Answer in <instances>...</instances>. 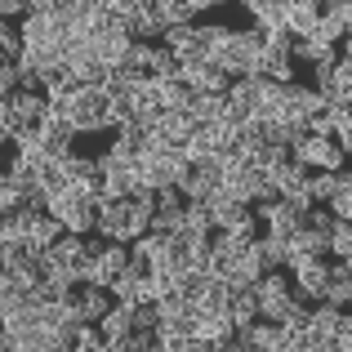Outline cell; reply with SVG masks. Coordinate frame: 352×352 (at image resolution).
Here are the masks:
<instances>
[{"instance_id":"obj_1","label":"cell","mask_w":352,"mask_h":352,"mask_svg":"<svg viewBox=\"0 0 352 352\" xmlns=\"http://www.w3.org/2000/svg\"><path fill=\"white\" fill-rule=\"evenodd\" d=\"M50 210L67 223V232L89 236L98 228V210H103V197H98L94 183H67L58 197L50 201Z\"/></svg>"},{"instance_id":"obj_2","label":"cell","mask_w":352,"mask_h":352,"mask_svg":"<svg viewBox=\"0 0 352 352\" xmlns=\"http://www.w3.org/2000/svg\"><path fill=\"white\" fill-rule=\"evenodd\" d=\"M54 107H63V112H67V120L76 125V134H94V129H107L112 98H107L103 85H80L72 98H54Z\"/></svg>"},{"instance_id":"obj_3","label":"cell","mask_w":352,"mask_h":352,"mask_svg":"<svg viewBox=\"0 0 352 352\" xmlns=\"http://www.w3.org/2000/svg\"><path fill=\"white\" fill-rule=\"evenodd\" d=\"M267 50V36H263V27H245V32H232V45L223 50V67L232 72V76H254V63H258V54Z\"/></svg>"},{"instance_id":"obj_4","label":"cell","mask_w":352,"mask_h":352,"mask_svg":"<svg viewBox=\"0 0 352 352\" xmlns=\"http://www.w3.org/2000/svg\"><path fill=\"white\" fill-rule=\"evenodd\" d=\"M344 147L339 138H326V134H308L303 143H294V161L312 165V170H344Z\"/></svg>"},{"instance_id":"obj_5","label":"cell","mask_w":352,"mask_h":352,"mask_svg":"<svg viewBox=\"0 0 352 352\" xmlns=\"http://www.w3.org/2000/svg\"><path fill=\"white\" fill-rule=\"evenodd\" d=\"M254 290H258V312H263V317H272V321H285V312L294 308V290H290V281L281 276V267H276V272H267Z\"/></svg>"},{"instance_id":"obj_6","label":"cell","mask_w":352,"mask_h":352,"mask_svg":"<svg viewBox=\"0 0 352 352\" xmlns=\"http://www.w3.org/2000/svg\"><path fill=\"white\" fill-rule=\"evenodd\" d=\"M258 219L267 223V236L290 241L294 232H299V223H303V210L281 197V201H263V206H258Z\"/></svg>"},{"instance_id":"obj_7","label":"cell","mask_w":352,"mask_h":352,"mask_svg":"<svg viewBox=\"0 0 352 352\" xmlns=\"http://www.w3.org/2000/svg\"><path fill=\"white\" fill-rule=\"evenodd\" d=\"M228 103H232V112L241 120H250L258 112V103H263V80L258 76H236L232 89H228Z\"/></svg>"},{"instance_id":"obj_8","label":"cell","mask_w":352,"mask_h":352,"mask_svg":"<svg viewBox=\"0 0 352 352\" xmlns=\"http://www.w3.org/2000/svg\"><path fill=\"white\" fill-rule=\"evenodd\" d=\"M254 76L290 85V80H294V54L290 50H263V54H258V63H254Z\"/></svg>"},{"instance_id":"obj_9","label":"cell","mask_w":352,"mask_h":352,"mask_svg":"<svg viewBox=\"0 0 352 352\" xmlns=\"http://www.w3.org/2000/svg\"><path fill=\"white\" fill-rule=\"evenodd\" d=\"M294 281H299V290L308 294V299H326V285H330V267L321 263V258H308L303 267H294Z\"/></svg>"},{"instance_id":"obj_10","label":"cell","mask_w":352,"mask_h":352,"mask_svg":"<svg viewBox=\"0 0 352 352\" xmlns=\"http://www.w3.org/2000/svg\"><path fill=\"white\" fill-rule=\"evenodd\" d=\"M188 112L201 120V125H214V120H223L232 112V103H228V94H206V89H197L188 103Z\"/></svg>"},{"instance_id":"obj_11","label":"cell","mask_w":352,"mask_h":352,"mask_svg":"<svg viewBox=\"0 0 352 352\" xmlns=\"http://www.w3.org/2000/svg\"><path fill=\"white\" fill-rule=\"evenodd\" d=\"M76 89H80V76H76L72 63H54V67L45 72V94L50 98H72Z\"/></svg>"},{"instance_id":"obj_12","label":"cell","mask_w":352,"mask_h":352,"mask_svg":"<svg viewBox=\"0 0 352 352\" xmlns=\"http://www.w3.org/2000/svg\"><path fill=\"white\" fill-rule=\"evenodd\" d=\"M161 45H170L179 58H188V54H206V45H201V27H192V23L170 27V32L161 36Z\"/></svg>"},{"instance_id":"obj_13","label":"cell","mask_w":352,"mask_h":352,"mask_svg":"<svg viewBox=\"0 0 352 352\" xmlns=\"http://www.w3.org/2000/svg\"><path fill=\"white\" fill-rule=\"evenodd\" d=\"M98 58L107 63V67H120V63L129 58V50H134V32H112V36H98Z\"/></svg>"},{"instance_id":"obj_14","label":"cell","mask_w":352,"mask_h":352,"mask_svg":"<svg viewBox=\"0 0 352 352\" xmlns=\"http://www.w3.org/2000/svg\"><path fill=\"white\" fill-rule=\"evenodd\" d=\"M326 299H330V303H339V308H352V272H348V263H344V258H339V263L330 267Z\"/></svg>"},{"instance_id":"obj_15","label":"cell","mask_w":352,"mask_h":352,"mask_svg":"<svg viewBox=\"0 0 352 352\" xmlns=\"http://www.w3.org/2000/svg\"><path fill=\"white\" fill-rule=\"evenodd\" d=\"M254 245H258V254H263L267 272H276V267L290 263V241H281V236H258Z\"/></svg>"},{"instance_id":"obj_16","label":"cell","mask_w":352,"mask_h":352,"mask_svg":"<svg viewBox=\"0 0 352 352\" xmlns=\"http://www.w3.org/2000/svg\"><path fill=\"white\" fill-rule=\"evenodd\" d=\"M201 45H206L210 58H223V50L232 45V27H223V23H206V27H201Z\"/></svg>"},{"instance_id":"obj_17","label":"cell","mask_w":352,"mask_h":352,"mask_svg":"<svg viewBox=\"0 0 352 352\" xmlns=\"http://www.w3.org/2000/svg\"><path fill=\"white\" fill-rule=\"evenodd\" d=\"M339 192H344V179H339V170H312V197L317 201H335Z\"/></svg>"},{"instance_id":"obj_18","label":"cell","mask_w":352,"mask_h":352,"mask_svg":"<svg viewBox=\"0 0 352 352\" xmlns=\"http://www.w3.org/2000/svg\"><path fill=\"white\" fill-rule=\"evenodd\" d=\"M183 214H188V223L197 228V232H214V206L210 201H197V197H188V206H183Z\"/></svg>"},{"instance_id":"obj_19","label":"cell","mask_w":352,"mask_h":352,"mask_svg":"<svg viewBox=\"0 0 352 352\" xmlns=\"http://www.w3.org/2000/svg\"><path fill=\"white\" fill-rule=\"evenodd\" d=\"M152 72L156 76H183V58L170 50V45H156L152 50Z\"/></svg>"},{"instance_id":"obj_20","label":"cell","mask_w":352,"mask_h":352,"mask_svg":"<svg viewBox=\"0 0 352 352\" xmlns=\"http://www.w3.org/2000/svg\"><path fill=\"white\" fill-rule=\"evenodd\" d=\"M98 263H103L112 276H120L129 267V245H125V241H107V250L98 254Z\"/></svg>"},{"instance_id":"obj_21","label":"cell","mask_w":352,"mask_h":352,"mask_svg":"<svg viewBox=\"0 0 352 352\" xmlns=\"http://www.w3.org/2000/svg\"><path fill=\"white\" fill-rule=\"evenodd\" d=\"M161 9H165V18H170V27H183V23H192V18L201 14L192 0H161Z\"/></svg>"},{"instance_id":"obj_22","label":"cell","mask_w":352,"mask_h":352,"mask_svg":"<svg viewBox=\"0 0 352 352\" xmlns=\"http://www.w3.org/2000/svg\"><path fill=\"white\" fill-rule=\"evenodd\" d=\"M112 294H116V303H138V272H120L116 281H112Z\"/></svg>"},{"instance_id":"obj_23","label":"cell","mask_w":352,"mask_h":352,"mask_svg":"<svg viewBox=\"0 0 352 352\" xmlns=\"http://www.w3.org/2000/svg\"><path fill=\"white\" fill-rule=\"evenodd\" d=\"M183 223H188L183 210H156V214H152V232H165V236H170L174 228H183Z\"/></svg>"},{"instance_id":"obj_24","label":"cell","mask_w":352,"mask_h":352,"mask_svg":"<svg viewBox=\"0 0 352 352\" xmlns=\"http://www.w3.org/2000/svg\"><path fill=\"white\" fill-rule=\"evenodd\" d=\"M330 254H352V223L348 219H339V228H335V236H330Z\"/></svg>"},{"instance_id":"obj_25","label":"cell","mask_w":352,"mask_h":352,"mask_svg":"<svg viewBox=\"0 0 352 352\" xmlns=\"http://www.w3.org/2000/svg\"><path fill=\"white\" fill-rule=\"evenodd\" d=\"M0 14L5 18H23V14H32V0H0Z\"/></svg>"},{"instance_id":"obj_26","label":"cell","mask_w":352,"mask_h":352,"mask_svg":"<svg viewBox=\"0 0 352 352\" xmlns=\"http://www.w3.org/2000/svg\"><path fill=\"white\" fill-rule=\"evenodd\" d=\"M330 210H335V214H339V219H348V223H352V192L344 188V192H339V197H335V201H330Z\"/></svg>"},{"instance_id":"obj_27","label":"cell","mask_w":352,"mask_h":352,"mask_svg":"<svg viewBox=\"0 0 352 352\" xmlns=\"http://www.w3.org/2000/svg\"><path fill=\"white\" fill-rule=\"evenodd\" d=\"M335 138H339V147H344V152H352V120H339V125H335Z\"/></svg>"},{"instance_id":"obj_28","label":"cell","mask_w":352,"mask_h":352,"mask_svg":"<svg viewBox=\"0 0 352 352\" xmlns=\"http://www.w3.org/2000/svg\"><path fill=\"white\" fill-rule=\"evenodd\" d=\"M339 352H352V330H344V335H339Z\"/></svg>"},{"instance_id":"obj_29","label":"cell","mask_w":352,"mask_h":352,"mask_svg":"<svg viewBox=\"0 0 352 352\" xmlns=\"http://www.w3.org/2000/svg\"><path fill=\"white\" fill-rule=\"evenodd\" d=\"M344 5V14H348V32H352V0H339Z\"/></svg>"},{"instance_id":"obj_30","label":"cell","mask_w":352,"mask_h":352,"mask_svg":"<svg viewBox=\"0 0 352 352\" xmlns=\"http://www.w3.org/2000/svg\"><path fill=\"white\" fill-rule=\"evenodd\" d=\"M197 9H206V5H228V0H192Z\"/></svg>"},{"instance_id":"obj_31","label":"cell","mask_w":352,"mask_h":352,"mask_svg":"<svg viewBox=\"0 0 352 352\" xmlns=\"http://www.w3.org/2000/svg\"><path fill=\"white\" fill-rule=\"evenodd\" d=\"M321 5H339V0H321Z\"/></svg>"}]
</instances>
